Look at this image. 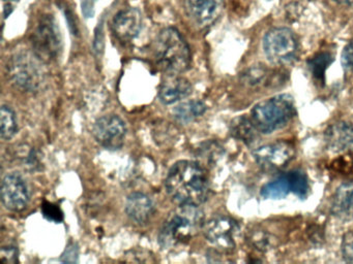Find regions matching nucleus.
Here are the masks:
<instances>
[{
	"mask_svg": "<svg viewBox=\"0 0 353 264\" xmlns=\"http://www.w3.org/2000/svg\"><path fill=\"white\" fill-rule=\"evenodd\" d=\"M167 192L181 206H198L208 199L210 182L205 167L199 162L181 160L167 175Z\"/></svg>",
	"mask_w": 353,
	"mask_h": 264,
	"instance_id": "obj_1",
	"label": "nucleus"
},
{
	"mask_svg": "<svg viewBox=\"0 0 353 264\" xmlns=\"http://www.w3.org/2000/svg\"><path fill=\"white\" fill-rule=\"evenodd\" d=\"M0 123H1V130H0L1 138L3 140H12L17 133L18 124L15 111L8 105L1 107Z\"/></svg>",
	"mask_w": 353,
	"mask_h": 264,
	"instance_id": "obj_21",
	"label": "nucleus"
},
{
	"mask_svg": "<svg viewBox=\"0 0 353 264\" xmlns=\"http://www.w3.org/2000/svg\"><path fill=\"white\" fill-rule=\"evenodd\" d=\"M65 253H67L68 257H65V260H63V261L68 262L69 257H77V251L75 252V249H68Z\"/></svg>",
	"mask_w": 353,
	"mask_h": 264,
	"instance_id": "obj_32",
	"label": "nucleus"
},
{
	"mask_svg": "<svg viewBox=\"0 0 353 264\" xmlns=\"http://www.w3.org/2000/svg\"><path fill=\"white\" fill-rule=\"evenodd\" d=\"M205 103L200 100H190L181 103L173 109V117L181 124H189L190 122L199 118L205 113Z\"/></svg>",
	"mask_w": 353,
	"mask_h": 264,
	"instance_id": "obj_18",
	"label": "nucleus"
},
{
	"mask_svg": "<svg viewBox=\"0 0 353 264\" xmlns=\"http://www.w3.org/2000/svg\"><path fill=\"white\" fill-rule=\"evenodd\" d=\"M156 212L154 201L141 192L132 193L125 202V212L129 218L139 225L146 224Z\"/></svg>",
	"mask_w": 353,
	"mask_h": 264,
	"instance_id": "obj_15",
	"label": "nucleus"
},
{
	"mask_svg": "<svg viewBox=\"0 0 353 264\" xmlns=\"http://www.w3.org/2000/svg\"><path fill=\"white\" fill-rule=\"evenodd\" d=\"M82 10L88 18H90L94 14V0H83Z\"/></svg>",
	"mask_w": 353,
	"mask_h": 264,
	"instance_id": "obj_30",
	"label": "nucleus"
},
{
	"mask_svg": "<svg viewBox=\"0 0 353 264\" xmlns=\"http://www.w3.org/2000/svg\"><path fill=\"white\" fill-rule=\"evenodd\" d=\"M192 93V85L187 78L169 76L161 85L159 98L164 104H172L181 99L187 98Z\"/></svg>",
	"mask_w": 353,
	"mask_h": 264,
	"instance_id": "obj_16",
	"label": "nucleus"
},
{
	"mask_svg": "<svg viewBox=\"0 0 353 264\" xmlns=\"http://www.w3.org/2000/svg\"><path fill=\"white\" fill-rule=\"evenodd\" d=\"M326 146L332 153H345L353 148V125L346 121L330 124L324 133Z\"/></svg>",
	"mask_w": 353,
	"mask_h": 264,
	"instance_id": "obj_14",
	"label": "nucleus"
},
{
	"mask_svg": "<svg viewBox=\"0 0 353 264\" xmlns=\"http://www.w3.org/2000/svg\"><path fill=\"white\" fill-rule=\"evenodd\" d=\"M19 252L16 247L9 245V247L1 248L0 252V261L3 263H17L19 261Z\"/></svg>",
	"mask_w": 353,
	"mask_h": 264,
	"instance_id": "obj_28",
	"label": "nucleus"
},
{
	"mask_svg": "<svg viewBox=\"0 0 353 264\" xmlns=\"http://www.w3.org/2000/svg\"><path fill=\"white\" fill-rule=\"evenodd\" d=\"M97 142L107 150H119L125 144L127 126L117 115H107L97 120L92 128Z\"/></svg>",
	"mask_w": 353,
	"mask_h": 264,
	"instance_id": "obj_10",
	"label": "nucleus"
},
{
	"mask_svg": "<svg viewBox=\"0 0 353 264\" xmlns=\"http://www.w3.org/2000/svg\"><path fill=\"white\" fill-rule=\"evenodd\" d=\"M203 212L198 206H181L161 229L159 241L164 248L187 243L204 226Z\"/></svg>",
	"mask_w": 353,
	"mask_h": 264,
	"instance_id": "obj_3",
	"label": "nucleus"
},
{
	"mask_svg": "<svg viewBox=\"0 0 353 264\" xmlns=\"http://www.w3.org/2000/svg\"><path fill=\"white\" fill-rule=\"evenodd\" d=\"M142 27V14L135 8H125L115 14L112 21V29L117 38L129 41L139 34Z\"/></svg>",
	"mask_w": 353,
	"mask_h": 264,
	"instance_id": "obj_13",
	"label": "nucleus"
},
{
	"mask_svg": "<svg viewBox=\"0 0 353 264\" xmlns=\"http://www.w3.org/2000/svg\"><path fill=\"white\" fill-rule=\"evenodd\" d=\"M268 70L263 67L251 68L243 74V80L245 84L251 87L262 86L268 80Z\"/></svg>",
	"mask_w": 353,
	"mask_h": 264,
	"instance_id": "obj_25",
	"label": "nucleus"
},
{
	"mask_svg": "<svg viewBox=\"0 0 353 264\" xmlns=\"http://www.w3.org/2000/svg\"><path fill=\"white\" fill-rule=\"evenodd\" d=\"M30 189L20 173H11L3 177L1 183V200L3 206L12 212H21L30 202Z\"/></svg>",
	"mask_w": 353,
	"mask_h": 264,
	"instance_id": "obj_11",
	"label": "nucleus"
},
{
	"mask_svg": "<svg viewBox=\"0 0 353 264\" xmlns=\"http://www.w3.org/2000/svg\"><path fill=\"white\" fill-rule=\"evenodd\" d=\"M343 67L353 72V38L345 45L342 53Z\"/></svg>",
	"mask_w": 353,
	"mask_h": 264,
	"instance_id": "obj_29",
	"label": "nucleus"
},
{
	"mask_svg": "<svg viewBox=\"0 0 353 264\" xmlns=\"http://www.w3.org/2000/svg\"><path fill=\"white\" fill-rule=\"evenodd\" d=\"M34 54L44 62L54 61L63 51V37L59 23L51 14H45L32 32Z\"/></svg>",
	"mask_w": 353,
	"mask_h": 264,
	"instance_id": "obj_6",
	"label": "nucleus"
},
{
	"mask_svg": "<svg viewBox=\"0 0 353 264\" xmlns=\"http://www.w3.org/2000/svg\"><path fill=\"white\" fill-rule=\"evenodd\" d=\"M43 62L34 52H18L14 54L8 63L10 80L17 88L26 92L40 90L46 80Z\"/></svg>",
	"mask_w": 353,
	"mask_h": 264,
	"instance_id": "obj_5",
	"label": "nucleus"
},
{
	"mask_svg": "<svg viewBox=\"0 0 353 264\" xmlns=\"http://www.w3.org/2000/svg\"><path fill=\"white\" fill-rule=\"evenodd\" d=\"M295 156L294 144L287 140L270 142L254 150L253 157L260 168L276 171L284 168Z\"/></svg>",
	"mask_w": 353,
	"mask_h": 264,
	"instance_id": "obj_9",
	"label": "nucleus"
},
{
	"mask_svg": "<svg viewBox=\"0 0 353 264\" xmlns=\"http://www.w3.org/2000/svg\"><path fill=\"white\" fill-rule=\"evenodd\" d=\"M5 1H18V0H5Z\"/></svg>",
	"mask_w": 353,
	"mask_h": 264,
	"instance_id": "obj_34",
	"label": "nucleus"
},
{
	"mask_svg": "<svg viewBox=\"0 0 353 264\" xmlns=\"http://www.w3.org/2000/svg\"><path fill=\"white\" fill-rule=\"evenodd\" d=\"M296 113L294 98L280 94L257 103L251 111V119L258 131L272 133L286 126Z\"/></svg>",
	"mask_w": 353,
	"mask_h": 264,
	"instance_id": "obj_4",
	"label": "nucleus"
},
{
	"mask_svg": "<svg viewBox=\"0 0 353 264\" xmlns=\"http://www.w3.org/2000/svg\"><path fill=\"white\" fill-rule=\"evenodd\" d=\"M332 62V57L330 54H318L316 57L312 58V59L310 60V69H311L313 76H316L318 80H320V78H323L326 68L328 67V65H330Z\"/></svg>",
	"mask_w": 353,
	"mask_h": 264,
	"instance_id": "obj_24",
	"label": "nucleus"
},
{
	"mask_svg": "<svg viewBox=\"0 0 353 264\" xmlns=\"http://www.w3.org/2000/svg\"><path fill=\"white\" fill-rule=\"evenodd\" d=\"M188 18L198 28L214 25L224 10V0H185Z\"/></svg>",
	"mask_w": 353,
	"mask_h": 264,
	"instance_id": "obj_12",
	"label": "nucleus"
},
{
	"mask_svg": "<svg viewBox=\"0 0 353 264\" xmlns=\"http://www.w3.org/2000/svg\"><path fill=\"white\" fill-rule=\"evenodd\" d=\"M223 154V148L216 142H206L198 148L197 156L208 165L214 164Z\"/></svg>",
	"mask_w": 353,
	"mask_h": 264,
	"instance_id": "obj_23",
	"label": "nucleus"
},
{
	"mask_svg": "<svg viewBox=\"0 0 353 264\" xmlns=\"http://www.w3.org/2000/svg\"><path fill=\"white\" fill-rule=\"evenodd\" d=\"M154 57L159 67L169 76H179L191 65L189 45L177 29H163L154 43Z\"/></svg>",
	"mask_w": 353,
	"mask_h": 264,
	"instance_id": "obj_2",
	"label": "nucleus"
},
{
	"mask_svg": "<svg viewBox=\"0 0 353 264\" xmlns=\"http://www.w3.org/2000/svg\"><path fill=\"white\" fill-rule=\"evenodd\" d=\"M330 210L334 216L340 219L353 217V179L345 182L334 192Z\"/></svg>",
	"mask_w": 353,
	"mask_h": 264,
	"instance_id": "obj_17",
	"label": "nucleus"
},
{
	"mask_svg": "<svg viewBox=\"0 0 353 264\" xmlns=\"http://www.w3.org/2000/svg\"><path fill=\"white\" fill-rule=\"evenodd\" d=\"M231 134L237 140L251 144L257 138L258 129L252 119H248L247 117H239L231 122L230 126Z\"/></svg>",
	"mask_w": 353,
	"mask_h": 264,
	"instance_id": "obj_19",
	"label": "nucleus"
},
{
	"mask_svg": "<svg viewBox=\"0 0 353 264\" xmlns=\"http://www.w3.org/2000/svg\"><path fill=\"white\" fill-rule=\"evenodd\" d=\"M263 51L270 63L285 66L294 61L299 53V41L293 31L285 27L272 28L263 38Z\"/></svg>",
	"mask_w": 353,
	"mask_h": 264,
	"instance_id": "obj_7",
	"label": "nucleus"
},
{
	"mask_svg": "<svg viewBox=\"0 0 353 264\" xmlns=\"http://www.w3.org/2000/svg\"><path fill=\"white\" fill-rule=\"evenodd\" d=\"M65 16H67V20L68 22H69L70 29H71L72 32H73V34H77V26H76L75 21H74L73 14H72L70 10H68V12H65Z\"/></svg>",
	"mask_w": 353,
	"mask_h": 264,
	"instance_id": "obj_31",
	"label": "nucleus"
},
{
	"mask_svg": "<svg viewBox=\"0 0 353 264\" xmlns=\"http://www.w3.org/2000/svg\"><path fill=\"white\" fill-rule=\"evenodd\" d=\"M332 1L342 4V6H353V0H332Z\"/></svg>",
	"mask_w": 353,
	"mask_h": 264,
	"instance_id": "obj_33",
	"label": "nucleus"
},
{
	"mask_svg": "<svg viewBox=\"0 0 353 264\" xmlns=\"http://www.w3.org/2000/svg\"><path fill=\"white\" fill-rule=\"evenodd\" d=\"M42 212L45 218L48 219V220L54 221V222L57 223L63 221V212H61V208L55 206V204H50V202H45L42 206Z\"/></svg>",
	"mask_w": 353,
	"mask_h": 264,
	"instance_id": "obj_27",
	"label": "nucleus"
},
{
	"mask_svg": "<svg viewBox=\"0 0 353 264\" xmlns=\"http://www.w3.org/2000/svg\"><path fill=\"white\" fill-rule=\"evenodd\" d=\"M287 175L290 181L291 192L299 197H307L310 192V183L307 175L301 170L289 171Z\"/></svg>",
	"mask_w": 353,
	"mask_h": 264,
	"instance_id": "obj_22",
	"label": "nucleus"
},
{
	"mask_svg": "<svg viewBox=\"0 0 353 264\" xmlns=\"http://www.w3.org/2000/svg\"><path fill=\"white\" fill-rule=\"evenodd\" d=\"M203 233L206 241L216 249L232 251L236 247L241 228L234 219L218 216L204 224Z\"/></svg>",
	"mask_w": 353,
	"mask_h": 264,
	"instance_id": "obj_8",
	"label": "nucleus"
},
{
	"mask_svg": "<svg viewBox=\"0 0 353 264\" xmlns=\"http://www.w3.org/2000/svg\"><path fill=\"white\" fill-rule=\"evenodd\" d=\"M291 192L288 175H282L263 186L261 189L262 197L265 199H282Z\"/></svg>",
	"mask_w": 353,
	"mask_h": 264,
	"instance_id": "obj_20",
	"label": "nucleus"
},
{
	"mask_svg": "<svg viewBox=\"0 0 353 264\" xmlns=\"http://www.w3.org/2000/svg\"><path fill=\"white\" fill-rule=\"evenodd\" d=\"M341 250H342V255L345 261L348 262V263H353V230L345 233L344 236H343Z\"/></svg>",
	"mask_w": 353,
	"mask_h": 264,
	"instance_id": "obj_26",
	"label": "nucleus"
}]
</instances>
